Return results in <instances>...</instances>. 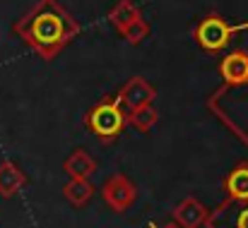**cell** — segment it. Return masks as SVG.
<instances>
[{"label": "cell", "mask_w": 248, "mask_h": 228, "mask_svg": "<svg viewBox=\"0 0 248 228\" xmlns=\"http://www.w3.org/2000/svg\"><path fill=\"white\" fill-rule=\"evenodd\" d=\"M12 31L41 60L51 63L80 36L82 27L58 0H36L12 24Z\"/></svg>", "instance_id": "obj_1"}, {"label": "cell", "mask_w": 248, "mask_h": 228, "mask_svg": "<svg viewBox=\"0 0 248 228\" xmlns=\"http://www.w3.org/2000/svg\"><path fill=\"white\" fill-rule=\"evenodd\" d=\"M84 125L92 135H96L99 142H104V144L116 142L128 125V113H125L118 94L104 96L96 106H92L84 115Z\"/></svg>", "instance_id": "obj_2"}, {"label": "cell", "mask_w": 248, "mask_h": 228, "mask_svg": "<svg viewBox=\"0 0 248 228\" xmlns=\"http://www.w3.org/2000/svg\"><path fill=\"white\" fill-rule=\"evenodd\" d=\"M239 31H248V22L232 24L227 17L219 12H207L195 27H193V39L205 53H222Z\"/></svg>", "instance_id": "obj_3"}, {"label": "cell", "mask_w": 248, "mask_h": 228, "mask_svg": "<svg viewBox=\"0 0 248 228\" xmlns=\"http://www.w3.org/2000/svg\"><path fill=\"white\" fill-rule=\"evenodd\" d=\"M101 197H104L106 207H111V212L123 214V212H128V209L135 204V200H138V187H135V183H133L128 175L116 173V175H111V178L104 180V185H101Z\"/></svg>", "instance_id": "obj_4"}, {"label": "cell", "mask_w": 248, "mask_h": 228, "mask_svg": "<svg viewBox=\"0 0 248 228\" xmlns=\"http://www.w3.org/2000/svg\"><path fill=\"white\" fill-rule=\"evenodd\" d=\"M116 94H118L123 108H128V111L140 108V106H147V103H152V101L157 99V89H155L145 77H140V75L130 77V79H128Z\"/></svg>", "instance_id": "obj_5"}, {"label": "cell", "mask_w": 248, "mask_h": 228, "mask_svg": "<svg viewBox=\"0 0 248 228\" xmlns=\"http://www.w3.org/2000/svg\"><path fill=\"white\" fill-rule=\"evenodd\" d=\"M219 77L227 86H244L248 84V51H232L219 60Z\"/></svg>", "instance_id": "obj_6"}, {"label": "cell", "mask_w": 248, "mask_h": 228, "mask_svg": "<svg viewBox=\"0 0 248 228\" xmlns=\"http://www.w3.org/2000/svg\"><path fill=\"white\" fill-rule=\"evenodd\" d=\"M207 219L210 209L195 197H186L173 207V224L178 228H200L207 224Z\"/></svg>", "instance_id": "obj_7"}, {"label": "cell", "mask_w": 248, "mask_h": 228, "mask_svg": "<svg viewBox=\"0 0 248 228\" xmlns=\"http://www.w3.org/2000/svg\"><path fill=\"white\" fill-rule=\"evenodd\" d=\"M224 192L229 202L246 204L248 202V163L234 166L224 178Z\"/></svg>", "instance_id": "obj_8"}, {"label": "cell", "mask_w": 248, "mask_h": 228, "mask_svg": "<svg viewBox=\"0 0 248 228\" xmlns=\"http://www.w3.org/2000/svg\"><path fill=\"white\" fill-rule=\"evenodd\" d=\"M27 185V173L15 161H0V197L10 200Z\"/></svg>", "instance_id": "obj_9"}, {"label": "cell", "mask_w": 248, "mask_h": 228, "mask_svg": "<svg viewBox=\"0 0 248 228\" xmlns=\"http://www.w3.org/2000/svg\"><path fill=\"white\" fill-rule=\"evenodd\" d=\"M142 17V10H140V5L138 2H133V0H118L113 7H111V12H108V24L118 31V34H123L135 19H140Z\"/></svg>", "instance_id": "obj_10"}, {"label": "cell", "mask_w": 248, "mask_h": 228, "mask_svg": "<svg viewBox=\"0 0 248 228\" xmlns=\"http://www.w3.org/2000/svg\"><path fill=\"white\" fill-rule=\"evenodd\" d=\"M63 171L68 173V178H92L96 173V161L87 149H75L65 158Z\"/></svg>", "instance_id": "obj_11"}, {"label": "cell", "mask_w": 248, "mask_h": 228, "mask_svg": "<svg viewBox=\"0 0 248 228\" xmlns=\"http://www.w3.org/2000/svg\"><path fill=\"white\" fill-rule=\"evenodd\" d=\"M94 185L89 178H70L63 187V197L73 204V207H84L92 197H94Z\"/></svg>", "instance_id": "obj_12"}, {"label": "cell", "mask_w": 248, "mask_h": 228, "mask_svg": "<svg viewBox=\"0 0 248 228\" xmlns=\"http://www.w3.org/2000/svg\"><path fill=\"white\" fill-rule=\"evenodd\" d=\"M157 123H159V111H157L152 103L128 111V125H133V128L140 130V132H150Z\"/></svg>", "instance_id": "obj_13"}, {"label": "cell", "mask_w": 248, "mask_h": 228, "mask_svg": "<svg viewBox=\"0 0 248 228\" xmlns=\"http://www.w3.org/2000/svg\"><path fill=\"white\" fill-rule=\"evenodd\" d=\"M121 36H123L130 46H140V43L150 36V22H147L145 17H140V19H135V22H133Z\"/></svg>", "instance_id": "obj_14"}, {"label": "cell", "mask_w": 248, "mask_h": 228, "mask_svg": "<svg viewBox=\"0 0 248 228\" xmlns=\"http://www.w3.org/2000/svg\"><path fill=\"white\" fill-rule=\"evenodd\" d=\"M150 228H178L176 224H169V226H157V224H150Z\"/></svg>", "instance_id": "obj_15"}]
</instances>
